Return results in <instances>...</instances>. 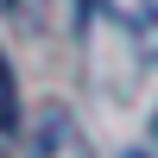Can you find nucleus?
<instances>
[{
  "label": "nucleus",
  "mask_w": 158,
  "mask_h": 158,
  "mask_svg": "<svg viewBox=\"0 0 158 158\" xmlns=\"http://www.w3.org/2000/svg\"><path fill=\"white\" fill-rule=\"evenodd\" d=\"M13 127H19V82H13V63L0 51V133H13Z\"/></svg>",
  "instance_id": "f03ea898"
},
{
  "label": "nucleus",
  "mask_w": 158,
  "mask_h": 158,
  "mask_svg": "<svg viewBox=\"0 0 158 158\" xmlns=\"http://www.w3.org/2000/svg\"><path fill=\"white\" fill-rule=\"evenodd\" d=\"M152 133H158V120H152Z\"/></svg>",
  "instance_id": "20e7f679"
},
{
  "label": "nucleus",
  "mask_w": 158,
  "mask_h": 158,
  "mask_svg": "<svg viewBox=\"0 0 158 158\" xmlns=\"http://www.w3.org/2000/svg\"><path fill=\"white\" fill-rule=\"evenodd\" d=\"M108 6L120 13L133 32H152V25H158V0H108Z\"/></svg>",
  "instance_id": "7ed1b4c3"
},
{
  "label": "nucleus",
  "mask_w": 158,
  "mask_h": 158,
  "mask_svg": "<svg viewBox=\"0 0 158 158\" xmlns=\"http://www.w3.org/2000/svg\"><path fill=\"white\" fill-rule=\"evenodd\" d=\"M32 158H95L82 120H76L63 101H44V108L32 114Z\"/></svg>",
  "instance_id": "f257e3e1"
},
{
  "label": "nucleus",
  "mask_w": 158,
  "mask_h": 158,
  "mask_svg": "<svg viewBox=\"0 0 158 158\" xmlns=\"http://www.w3.org/2000/svg\"><path fill=\"white\" fill-rule=\"evenodd\" d=\"M0 158H6V152H0Z\"/></svg>",
  "instance_id": "39448f33"
}]
</instances>
